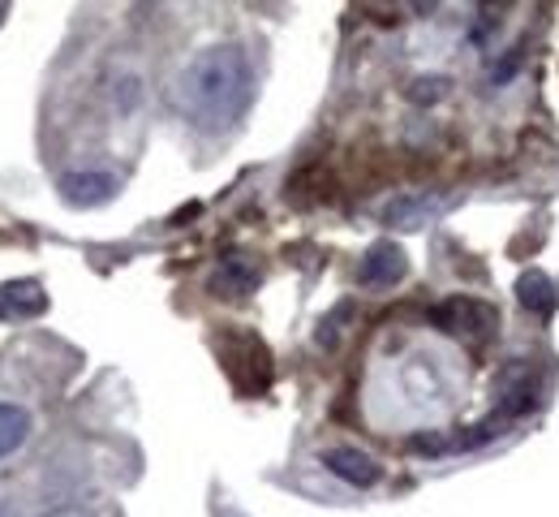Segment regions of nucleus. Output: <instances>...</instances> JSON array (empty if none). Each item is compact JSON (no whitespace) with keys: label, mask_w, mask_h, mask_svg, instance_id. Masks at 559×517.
Returning <instances> with one entry per match:
<instances>
[{"label":"nucleus","mask_w":559,"mask_h":517,"mask_svg":"<svg viewBox=\"0 0 559 517\" xmlns=\"http://www.w3.org/2000/svg\"><path fill=\"white\" fill-rule=\"evenodd\" d=\"M323 466H328L341 483H349V487H374V483L383 479V466H379L366 448H357V444H336V448H328V453H323Z\"/></svg>","instance_id":"obj_5"},{"label":"nucleus","mask_w":559,"mask_h":517,"mask_svg":"<svg viewBox=\"0 0 559 517\" xmlns=\"http://www.w3.org/2000/svg\"><path fill=\"white\" fill-rule=\"evenodd\" d=\"M405 272H409L405 250H401L396 242H374V246L361 255V263H357V285H361V290L383 294V290L401 285V281H405Z\"/></svg>","instance_id":"obj_4"},{"label":"nucleus","mask_w":559,"mask_h":517,"mask_svg":"<svg viewBox=\"0 0 559 517\" xmlns=\"http://www.w3.org/2000/svg\"><path fill=\"white\" fill-rule=\"evenodd\" d=\"M430 324H439L452 337H469V341H487L499 328V319H495V310H490L487 302H469V297L443 302L439 310H430Z\"/></svg>","instance_id":"obj_2"},{"label":"nucleus","mask_w":559,"mask_h":517,"mask_svg":"<svg viewBox=\"0 0 559 517\" xmlns=\"http://www.w3.org/2000/svg\"><path fill=\"white\" fill-rule=\"evenodd\" d=\"M0 517H4V509H0Z\"/></svg>","instance_id":"obj_13"},{"label":"nucleus","mask_w":559,"mask_h":517,"mask_svg":"<svg viewBox=\"0 0 559 517\" xmlns=\"http://www.w3.org/2000/svg\"><path fill=\"white\" fill-rule=\"evenodd\" d=\"M48 310V290L35 277H17L0 285V319H35Z\"/></svg>","instance_id":"obj_6"},{"label":"nucleus","mask_w":559,"mask_h":517,"mask_svg":"<svg viewBox=\"0 0 559 517\" xmlns=\"http://www.w3.org/2000/svg\"><path fill=\"white\" fill-rule=\"evenodd\" d=\"M35 517H95V514L82 509V505H61V509H48V514H35Z\"/></svg>","instance_id":"obj_12"},{"label":"nucleus","mask_w":559,"mask_h":517,"mask_svg":"<svg viewBox=\"0 0 559 517\" xmlns=\"http://www.w3.org/2000/svg\"><path fill=\"white\" fill-rule=\"evenodd\" d=\"M516 294H521V302H525V306H534V310H538V306L547 310V306L556 302V290H551V281H547L543 272H530V277L516 285Z\"/></svg>","instance_id":"obj_11"},{"label":"nucleus","mask_w":559,"mask_h":517,"mask_svg":"<svg viewBox=\"0 0 559 517\" xmlns=\"http://www.w3.org/2000/svg\"><path fill=\"white\" fill-rule=\"evenodd\" d=\"M211 290L219 297H246L259 290V268L241 255H228L215 272H211Z\"/></svg>","instance_id":"obj_7"},{"label":"nucleus","mask_w":559,"mask_h":517,"mask_svg":"<svg viewBox=\"0 0 559 517\" xmlns=\"http://www.w3.org/2000/svg\"><path fill=\"white\" fill-rule=\"evenodd\" d=\"M254 99V66L241 44L199 48L177 78V104L199 130H228L246 117Z\"/></svg>","instance_id":"obj_1"},{"label":"nucleus","mask_w":559,"mask_h":517,"mask_svg":"<svg viewBox=\"0 0 559 517\" xmlns=\"http://www.w3.org/2000/svg\"><path fill=\"white\" fill-rule=\"evenodd\" d=\"M430 203L435 199H426V195H409V199H396V203H388V212H383V221L392 224V228H418L426 216H430Z\"/></svg>","instance_id":"obj_9"},{"label":"nucleus","mask_w":559,"mask_h":517,"mask_svg":"<svg viewBox=\"0 0 559 517\" xmlns=\"http://www.w3.org/2000/svg\"><path fill=\"white\" fill-rule=\"evenodd\" d=\"M142 104V82L134 70H117L112 78V108L121 113V117H134Z\"/></svg>","instance_id":"obj_10"},{"label":"nucleus","mask_w":559,"mask_h":517,"mask_svg":"<svg viewBox=\"0 0 559 517\" xmlns=\"http://www.w3.org/2000/svg\"><path fill=\"white\" fill-rule=\"evenodd\" d=\"M121 190V173L108 164H91V168H70L61 177V199L73 208H99L108 199H117Z\"/></svg>","instance_id":"obj_3"},{"label":"nucleus","mask_w":559,"mask_h":517,"mask_svg":"<svg viewBox=\"0 0 559 517\" xmlns=\"http://www.w3.org/2000/svg\"><path fill=\"white\" fill-rule=\"evenodd\" d=\"M31 436V410L26 406H13V401H0V457L17 453Z\"/></svg>","instance_id":"obj_8"}]
</instances>
